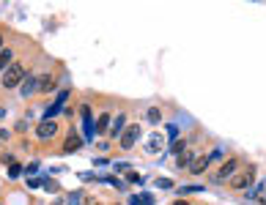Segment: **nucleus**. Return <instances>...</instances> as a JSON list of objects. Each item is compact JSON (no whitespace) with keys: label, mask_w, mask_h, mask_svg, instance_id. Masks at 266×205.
I'll return each instance as SVG.
<instances>
[{"label":"nucleus","mask_w":266,"mask_h":205,"mask_svg":"<svg viewBox=\"0 0 266 205\" xmlns=\"http://www.w3.org/2000/svg\"><path fill=\"white\" fill-rule=\"evenodd\" d=\"M22 80H25V69H22V63H11L6 71H3V88H6V90L19 88V85H22Z\"/></svg>","instance_id":"1"},{"label":"nucleus","mask_w":266,"mask_h":205,"mask_svg":"<svg viewBox=\"0 0 266 205\" xmlns=\"http://www.w3.org/2000/svg\"><path fill=\"white\" fill-rule=\"evenodd\" d=\"M140 134H143V129H140V126H137V123H126L124 134L118 137L121 148H124V151H132V148H135V142L140 140Z\"/></svg>","instance_id":"2"},{"label":"nucleus","mask_w":266,"mask_h":205,"mask_svg":"<svg viewBox=\"0 0 266 205\" xmlns=\"http://www.w3.org/2000/svg\"><path fill=\"white\" fill-rule=\"evenodd\" d=\"M255 181V167H247L244 172H239V175L231 178V186L236 189V192H244V189H250Z\"/></svg>","instance_id":"3"},{"label":"nucleus","mask_w":266,"mask_h":205,"mask_svg":"<svg viewBox=\"0 0 266 205\" xmlns=\"http://www.w3.org/2000/svg\"><path fill=\"white\" fill-rule=\"evenodd\" d=\"M239 164H242L239 159H228V162H225L222 167L214 172V181H217V183H219V181H231V178L239 172Z\"/></svg>","instance_id":"4"},{"label":"nucleus","mask_w":266,"mask_h":205,"mask_svg":"<svg viewBox=\"0 0 266 205\" xmlns=\"http://www.w3.org/2000/svg\"><path fill=\"white\" fill-rule=\"evenodd\" d=\"M94 134H96V123H94V118H91V104H85L83 107V140H94Z\"/></svg>","instance_id":"5"},{"label":"nucleus","mask_w":266,"mask_h":205,"mask_svg":"<svg viewBox=\"0 0 266 205\" xmlns=\"http://www.w3.org/2000/svg\"><path fill=\"white\" fill-rule=\"evenodd\" d=\"M55 134H58V123L55 121H42L36 126V137H39V140H53Z\"/></svg>","instance_id":"6"},{"label":"nucleus","mask_w":266,"mask_h":205,"mask_svg":"<svg viewBox=\"0 0 266 205\" xmlns=\"http://www.w3.org/2000/svg\"><path fill=\"white\" fill-rule=\"evenodd\" d=\"M36 90H39V77H33V74H25V80H22V85H19V93L28 99V96H33Z\"/></svg>","instance_id":"7"},{"label":"nucleus","mask_w":266,"mask_h":205,"mask_svg":"<svg viewBox=\"0 0 266 205\" xmlns=\"http://www.w3.org/2000/svg\"><path fill=\"white\" fill-rule=\"evenodd\" d=\"M162 145H165V137H162V134H151L146 140V153H151V156H154V153L162 151Z\"/></svg>","instance_id":"8"},{"label":"nucleus","mask_w":266,"mask_h":205,"mask_svg":"<svg viewBox=\"0 0 266 205\" xmlns=\"http://www.w3.org/2000/svg\"><path fill=\"white\" fill-rule=\"evenodd\" d=\"M124 129H126V115L121 112V115H115V121H112V126H110V137H121Z\"/></svg>","instance_id":"9"},{"label":"nucleus","mask_w":266,"mask_h":205,"mask_svg":"<svg viewBox=\"0 0 266 205\" xmlns=\"http://www.w3.org/2000/svg\"><path fill=\"white\" fill-rule=\"evenodd\" d=\"M80 148H83V137H77L74 131H71V134L66 137V142H63V151L74 153V151H80Z\"/></svg>","instance_id":"10"},{"label":"nucleus","mask_w":266,"mask_h":205,"mask_svg":"<svg viewBox=\"0 0 266 205\" xmlns=\"http://www.w3.org/2000/svg\"><path fill=\"white\" fill-rule=\"evenodd\" d=\"M206 167H209V156H201V159H195V162H192L189 172H192V175H201V172H206Z\"/></svg>","instance_id":"11"},{"label":"nucleus","mask_w":266,"mask_h":205,"mask_svg":"<svg viewBox=\"0 0 266 205\" xmlns=\"http://www.w3.org/2000/svg\"><path fill=\"white\" fill-rule=\"evenodd\" d=\"M192 162H195V153H192V151H184L181 156H178V167L187 170V172H189V167H192Z\"/></svg>","instance_id":"12"},{"label":"nucleus","mask_w":266,"mask_h":205,"mask_svg":"<svg viewBox=\"0 0 266 205\" xmlns=\"http://www.w3.org/2000/svg\"><path fill=\"white\" fill-rule=\"evenodd\" d=\"M55 88H58V85H55L53 77H42V80H39V90H42V93H53Z\"/></svg>","instance_id":"13"},{"label":"nucleus","mask_w":266,"mask_h":205,"mask_svg":"<svg viewBox=\"0 0 266 205\" xmlns=\"http://www.w3.org/2000/svg\"><path fill=\"white\" fill-rule=\"evenodd\" d=\"M11 63H14V49H3L0 52V71H6Z\"/></svg>","instance_id":"14"},{"label":"nucleus","mask_w":266,"mask_h":205,"mask_svg":"<svg viewBox=\"0 0 266 205\" xmlns=\"http://www.w3.org/2000/svg\"><path fill=\"white\" fill-rule=\"evenodd\" d=\"M94 123H96V131H99V134H105V131L110 129V112H102L99 121H94Z\"/></svg>","instance_id":"15"},{"label":"nucleus","mask_w":266,"mask_h":205,"mask_svg":"<svg viewBox=\"0 0 266 205\" xmlns=\"http://www.w3.org/2000/svg\"><path fill=\"white\" fill-rule=\"evenodd\" d=\"M60 110H63V107H60V104H50L47 110H44V121H53V118L58 115Z\"/></svg>","instance_id":"16"},{"label":"nucleus","mask_w":266,"mask_h":205,"mask_svg":"<svg viewBox=\"0 0 266 205\" xmlns=\"http://www.w3.org/2000/svg\"><path fill=\"white\" fill-rule=\"evenodd\" d=\"M184 151H187V142H184V140H178V142H173V145H170V153H173V156H176V153L181 156Z\"/></svg>","instance_id":"17"},{"label":"nucleus","mask_w":266,"mask_h":205,"mask_svg":"<svg viewBox=\"0 0 266 205\" xmlns=\"http://www.w3.org/2000/svg\"><path fill=\"white\" fill-rule=\"evenodd\" d=\"M195 192H203V186H181V189H178L181 197H189V194H195Z\"/></svg>","instance_id":"18"},{"label":"nucleus","mask_w":266,"mask_h":205,"mask_svg":"<svg viewBox=\"0 0 266 205\" xmlns=\"http://www.w3.org/2000/svg\"><path fill=\"white\" fill-rule=\"evenodd\" d=\"M22 172H25L22 164H11V167H8V178H19Z\"/></svg>","instance_id":"19"},{"label":"nucleus","mask_w":266,"mask_h":205,"mask_svg":"<svg viewBox=\"0 0 266 205\" xmlns=\"http://www.w3.org/2000/svg\"><path fill=\"white\" fill-rule=\"evenodd\" d=\"M222 156H225V151H222V148H214V151L209 153V164H214L217 159H222Z\"/></svg>","instance_id":"20"},{"label":"nucleus","mask_w":266,"mask_h":205,"mask_svg":"<svg viewBox=\"0 0 266 205\" xmlns=\"http://www.w3.org/2000/svg\"><path fill=\"white\" fill-rule=\"evenodd\" d=\"M154 186H157V189H173V181H167V178H157Z\"/></svg>","instance_id":"21"},{"label":"nucleus","mask_w":266,"mask_h":205,"mask_svg":"<svg viewBox=\"0 0 266 205\" xmlns=\"http://www.w3.org/2000/svg\"><path fill=\"white\" fill-rule=\"evenodd\" d=\"M148 121H151V123H160L162 121V112L157 110V107H154V110H148Z\"/></svg>","instance_id":"22"},{"label":"nucleus","mask_w":266,"mask_h":205,"mask_svg":"<svg viewBox=\"0 0 266 205\" xmlns=\"http://www.w3.org/2000/svg\"><path fill=\"white\" fill-rule=\"evenodd\" d=\"M66 101H69V88H66V90H60V93H58V101H55V104H60V107H63Z\"/></svg>","instance_id":"23"},{"label":"nucleus","mask_w":266,"mask_h":205,"mask_svg":"<svg viewBox=\"0 0 266 205\" xmlns=\"http://www.w3.org/2000/svg\"><path fill=\"white\" fill-rule=\"evenodd\" d=\"M80 203H83V192H74L69 197V205H80Z\"/></svg>","instance_id":"24"},{"label":"nucleus","mask_w":266,"mask_h":205,"mask_svg":"<svg viewBox=\"0 0 266 205\" xmlns=\"http://www.w3.org/2000/svg\"><path fill=\"white\" fill-rule=\"evenodd\" d=\"M167 137L176 142V137H178V126H176V123H173V126H167Z\"/></svg>","instance_id":"25"},{"label":"nucleus","mask_w":266,"mask_h":205,"mask_svg":"<svg viewBox=\"0 0 266 205\" xmlns=\"http://www.w3.org/2000/svg\"><path fill=\"white\" fill-rule=\"evenodd\" d=\"M28 186H30V189H39V186H44V181H39V178H30Z\"/></svg>","instance_id":"26"},{"label":"nucleus","mask_w":266,"mask_h":205,"mask_svg":"<svg viewBox=\"0 0 266 205\" xmlns=\"http://www.w3.org/2000/svg\"><path fill=\"white\" fill-rule=\"evenodd\" d=\"M36 170H39V164H36V162H33V164H28V167H25V175H33Z\"/></svg>","instance_id":"27"},{"label":"nucleus","mask_w":266,"mask_h":205,"mask_svg":"<svg viewBox=\"0 0 266 205\" xmlns=\"http://www.w3.org/2000/svg\"><path fill=\"white\" fill-rule=\"evenodd\" d=\"M126 170H129V164H126V162H118V164H115V172H126Z\"/></svg>","instance_id":"28"},{"label":"nucleus","mask_w":266,"mask_h":205,"mask_svg":"<svg viewBox=\"0 0 266 205\" xmlns=\"http://www.w3.org/2000/svg\"><path fill=\"white\" fill-rule=\"evenodd\" d=\"M129 205H146V203H143V197H135V194H132V197H129Z\"/></svg>","instance_id":"29"},{"label":"nucleus","mask_w":266,"mask_h":205,"mask_svg":"<svg viewBox=\"0 0 266 205\" xmlns=\"http://www.w3.org/2000/svg\"><path fill=\"white\" fill-rule=\"evenodd\" d=\"M143 203H146V205H154V197H151V194L146 192V194H143Z\"/></svg>","instance_id":"30"},{"label":"nucleus","mask_w":266,"mask_h":205,"mask_svg":"<svg viewBox=\"0 0 266 205\" xmlns=\"http://www.w3.org/2000/svg\"><path fill=\"white\" fill-rule=\"evenodd\" d=\"M85 205H102V203H99V200H94V197H91V200H85Z\"/></svg>","instance_id":"31"},{"label":"nucleus","mask_w":266,"mask_h":205,"mask_svg":"<svg viewBox=\"0 0 266 205\" xmlns=\"http://www.w3.org/2000/svg\"><path fill=\"white\" fill-rule=\"evenodd\" d=\"M173 205H189V203H187V200H176Z\"/></svg>","instance_id":"32"},{"label":"nucleus","mask_w":266,"mask_h":205,"mask_svg":"<svg viewBox=\"0 0 266 205\" xmlns=\"http://www.w3.org/2000/svg\"><path fill=\"white\" fill-rule=\"evenodd\" d=\"M3 49H6V47H3V36H0V52H3Z\"/></svg>","instance_id":"33"}]
</instances>
